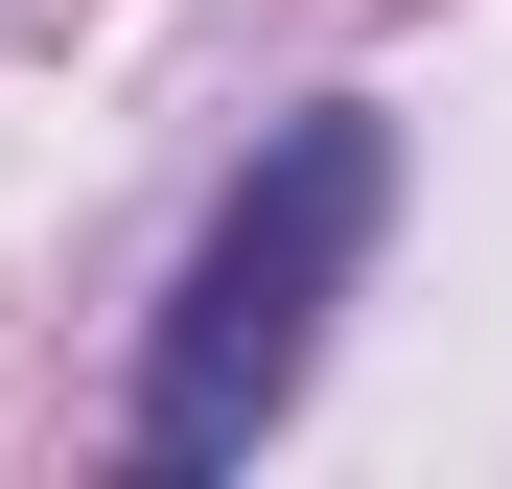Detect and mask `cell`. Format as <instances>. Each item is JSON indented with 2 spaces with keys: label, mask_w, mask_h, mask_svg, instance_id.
Listing matches in <instances>:
<instances>
[{
  "label": "cell",
  "mask_w": 512,
  "mask_h": 489,
  "mask_svg": "<svg viewBox=\"0 0 512 489\" xmlns=\"http://www.w3.org/2000/svg\"><path fill=\"white\" fill-rule=\"evenodd\" d=\"M373 210H396V140L350 94L233 163V210L187 233V280H163V326H140V466H256V420L303 396L326 303H350V257H373Z\"/></svg>",
  "instance_id": "obj_1"
}]
</instances>
